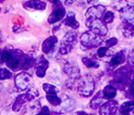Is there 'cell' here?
<instances>
[{
    "label": "cell",
    "instance_id": "obj_1",
    "mask_svg": "<svg viewBox=\"0 0 134 115\" xmlns=\"http://www.w3.org/2000/svg\"><path fill=\"white\" fill-rule=\"evenodd\" d=\"M96 88V83L93 77L86 74L81 78L78 84V92L83 97H89L93 94Z\"/></svg>",
    "mask_w": 134,
    "mask_h": 115
},
{
    "label": "cell",
    "instance_id": "obj_2",
    "mask_svg": "<svg viewBox=\"0 0 134 115\" xmlns=\"http://www.w3.org/2000/svg\"><path fill=\"white\" fill-rule=\"evenodd\" d=\"M76 37L77 33L75 31V29L65 34L63 39H62L61 46L59 48V52L61 55H66L73 49L76 44Z\"/></svg>",
    "mask_w": 134,
    "mask_h": 115
},
{
    "label": "cell",
    "instance_id": "obj_3",
    "mask_svg": "<svg viewBox=\"0 0 134 115\" xmlns=\"http://www.w3.org/2000/svg\"><path fill=\"white\" fill-rule=\"evenodd\" d=\"M102 37L93 32L92 30L86 31L81 36V43L87 48H94L102 43Z\"/></svg>",
    "mask_w": 134,
    "mask_h": 115
},
{
    "label": "cell",
    "instance_id": "obj_4",
    "mask_svg": "<svg viewBox=\"0 0 134 115\" xmlns=\"http://www.w3.org/2000/svg\"><path fill=\"white\" fill-rule=\"evenodd\" d=\"M15 85L20 91H28L33 87V80L27 72H20L15 78Z\"/></svg>",
    "mask_w": 134,
    "mask_h": 115
},
{
    "label": "cell",
    "instance_id": "obj_5",
    "mask_svg": "<svg viewBox=\"0 0 134 115\" xmlns=\"http://www.w3.org/2000/svg\"><path fill=\"white\" fill-rule=\"evenodd\" d=\"M86 27L91 28L92 31L95 32L100 37H104L108 33V29H107L106 26L99 19H87L86 20Z\"/></svg>",
    "mask_w": 134,
    "mask_h": 115
},
{
    "label": "cell",
    "instance_id": "obj_6",
    "mask_svg": "<svg viewBox=\"0 0 134 115\" xmlns=\"http://www.w3.org/2000/svg\"><path fill=\"white\" fill-rule=\"evenodd\" d=\"M120 17L125 23L134 27V7L130 4L120 10Z\"/></svg>",
    "mask_w": 134,
    "mask_h": 115
},
{
    "label": "cell",
    "instance_id": "obj_7",
    "mask_svg": "<svg viewBox=\"0 0 134 115\" xmlns=\"http://www.w3.org/2000/svg\"><path fill=\"white\" fill-rule=\"evenodd\" d=\"M106 12V8L101 5H95L86 11V19H99Z\"/></svg>",
    "mask_w": 134,
    "mask_h": 115
},
{
    "label": "cell",
    "instance_id": "obj_8",
    "mask_svg": "<svg viewBox=\"0 0 134 115\" xmlns=\"http://www.w3.org/2000/svg\"><path fill=\"white\" fill-rule=\"evenodd\" d=\"M118 110H119L118 102L116 101V100H110L107 102H104V103L100 106L99 113H100V114H105V115L115 114Z\"/></svg>",
    "mask_w": 134,
    "mask_h": 115
},
{
    "label": "cell",
    "instance_id": "obj_9",
    "mask_svg": "<svg viewBox=\"0 0 134 115\" xmlns=\"http://www.w3.org/2000/svg\"><path fill=\"white\" fill-rule=\"evenodd\" d=\"M66 15V12H65V9L63 8V7L58 6L52 12L50 16H49L48 18V22L50 24H53V23L59 22L60 20L63 18Z\"/></svg>",
    "mask_w": 134,
    "mask_h": 115
},
{
    "label": "cell",
    "instance_id": "obj_10",
    "mask_svg": "<svg viewBox=\"0 0 134 115\" xmlns=\"http://www.w3.org/2000/svg\"><path fill=\"white\" fill-rule=\"evenodd\" d=\"M64 73L72 80H76L80 78V69L77 66H75L72 63H67L63 67Z\"/></svg>",
    "mask_w": 134,
    "mask_h": 115
},
{
    "label": "cell",
    "instance_id": "obj_11",
    "mask_svg": "<svg viewBox=\"0 0 134 115\" xmlns=\"http://www.w3.org/2000/svg\"><path fill=\"white\" fill-rule=\"evenodd\" d=\"M49 68V61L43 57L40 58L36 65V75L39 78H43L46 74V71Z\"/></svg>",
    "mask_w": 134,
    "mask_h": 115
},
{
    "label": "cell",
    "instance_id": "obj_12",
    "mask_svg": "<svg viewBox=\"0 0 134 115\" xmlns=\"http://www.w3.org/2000/svg\"><path fill=\"white\" fill-rule=\"evenodd\" d=\"M26 9H33L38 11H43L46 8V3L41 0H29L23 4Z\"/></svg>",
    "mask_w": 134,
    "mask_h": 115
},
{
    "label": "cell",
    "instance_id": "obj_13",
    "mask_svg": "<svg viewBox=\"0 0 134 115\" xmlns=\"http://www.w3.org/2000/svg\"><path fill=\"white\" fill-rule=\"evenodd\" d=\"M58 39L55 36H52V37L46 39L42 43V52L45 54H49L50 52H52V50L54 48L55 45L57 44Z\"/></svg>",
    "mask_w": 134,
    "mask_h": 115
},
{
    "label": "cell",
    "instance_id": "obj_14",
    "mask_svg": "<svg viewBox=\"0 0 134 115\" xmlns=\"http://www.w3.org/2000/svg\"><path fill=\"white\" fill-rule=\"evenodd\" d=\"M61 106L65 111L67 112H70V111H74L76 107V102L74 100L73 98L69 96H64L63 99L62 100L61 102Z\"/></svg>",
    "mask_w": 134,
    "mask_h": 115
},
{
    "label": "cell",
    "instance_id": "obj_15",
    "mask_svg": "<svg viewBox=\"0 0 134 115\" xmlns=\"http://www.w3.org/2000/svg\"><path fill=\"white\" fill-rule=\"evenodd\" d=\"M63 24L67 27H70L73 29H77L79 28V23L75 18V14L73 12H68L65 15V18L63 20Z\"/></svg>",
    "mask_w": 134,
    "mask_h": 115
},
{
    "label": "cell",
    "instance_id": "obj_16",
    "mask_svg": "<svg viewBox=\"0 0 134 115\" xmlns=\"http://www.w3.org/2000/svg\"><path fill=\"white\" fill-rule=\"evenodd\" d=\"M125 60H126L125 52L123 51V50L122 51H119V53H117L111 59V60H110V62H109V66L110 67H113V68L118 67V66L121 65V64L125 61Z\"/></svg>",
    "mask_w": 134,
    "mask_h": 115
},
{
    "label": "cell",
    "instance_id": "obj_17",
    "mask_svg": "<svg viewBox=\"0 0 134 115\" xmlns=\"http://www.w3.org/2000/svg\"><path fill=\"white\" fill-rule=\"evenodd\" d=\"M104 101V95H103V91H100L94 96V98L90 101V108L91 109H97L103 104Z\"/></svg>",
    "mask_w": 134,
    "mask_h": 115
},
{
    "label": "cell",
    "instance_id": "obj_18",
    "mask_svg": "<svg viewBox=\"0 0 134 115\" xmlns=\"http://www.w3.org/2000/svg\"><path fill=\"white\" fill-rule=\"evenodd\" d=\"M26 102H28V99H27V96L26 94H20L19 95V96L16 98L15 101H14L13 103V106H12V110H13L14 111H19L21 110V108H22L23 104L26 103Z\"/></svg>",
    "mask_w": 134,
    "mask_h": 115
},
{
    "label": "cell",
    "instance_id": "obj_19",
    "mask_svg": "<svg viewBox=\"0 0 134 115\" xmlns=\"http://www.w3.org/2000/svg\"><path fill=\"white\" fill-rule=\"evenodd\" d=\"M134 110V101L133 100H129L122 103V105L119 107V111L121 114H129Z\"/></svg>",
    "mask_w": 134,
    "mask_h": 115
},
{
    "label": "cell",
    "instance_id": "obj_20",
    "mask_svg": "<svg viewBox=\"0 0 134 115\" xmlns=\"http://www.w3.org/2000/svg\"><path fill=\"white\" fill-rule=\"evenodd\" d=\"M103 95L107 100H112L117 95V90L112 85H107L103 90Z\"/></svg>",
    "mask_w": 134,
    "mask_h": 115
},
{
    "label": "cell",
    "instance_id": "obj_21",
    "mask_svg": "<svg viewBox=\"0 0 134 115\" xmlns=\"http://www.w3.org/2000/svg\"><path fill=\"white\" fill-rule=\"evenodd\" d=\"M82 62L86 68H88V69H92V68L97 69V68H99V62L96 61V60H92V59H89V58H87V57L83 58Z\"/></svg>",
    "mask_w": 134,
    "mask_h": 115
},
{
    "label": "cell",
    "instance_id": "obj_22",
    "mask_svg": "<svg viewBox=\"0 0 134 115\" xmlns=\"http://www.w3.org/2000/svg\"><path fill=\"white\" fill-rule=\"evenodd\" d=\"M46 99L52 106H59L61 105L62 100L57 96V94H47Z\"/></svg>",
    "mask_w": 134,
    "mask_h": 115
},
{
    "label": "cell",
    "instance_id": "obj_23",
    "mask_svg": "<svg viewBox=\"0 0 134 115\" xmlns=\"http://www.w3.org/2000/svg\"><path fill=\"white\" fill-rule=\"evenodd\" d=\"M42 89L47 94H57L59 92V90L52 84L49 83H44L42 85Z\"/></svg>",
    "mask_w": 134,
    "mask_h": 115
},
{
    "label": "cell",
    "instance_id": "obj_24",
    "mask_svg": "<svg viewBox=\"0 0 134 115\" xmlns=\"http://www.w3.org/2000/svg\"><path fill=\"white\" fill-rule=\"evenodd\" d=\"M12 76L11 71L6 68H0V80H4L10 79Z\"/></svg>",
    "mask_w": 134,
    "mask_h": 115
},
{
    "label": "cell",
    "instance_id": "obj_25",
    "mask_svg": "<svg viewBox=\"0 0 134 115\" xmlns=\"http://www.w3.org/2000/svg\"><path fill=\"white\" fill-rule=\"evenodd\" d=\"M129 3L125 0H114L113 2V7L115 8V9L119 10L120 11L123 8H125L126 6H128Z\"/></svg>",
    "mask_w": 134,
    "mask_h": 115
},
{
    "label": "cell",
    "instance_id": "obj_26",
    "mask_svg": "<svg viewBox=\"0 0 134 115\" xmlns=\"http://www.w3.org/2000/svg\"><path fill=\"white\" fill-rule=\"evenodd\" d=\"M114 18H115V16L114 13L111 11H107L104 15V22L107 24H110V23L113 22Z\"/></svg>",
    "mask_w": 134,
    "mask_h": 115
},
{
    "label": "cell",
    "instance_id": "obj_27",
    "mask_svg": "<svg viewBox=\"0 0 134 115\" xmlns=\"http://www.w3.org/2000/svg\"><path fill=\"white\" fill-rule=\"evenodd\" d=\"M33 101V100H32ZM30 109L31 112L33 113H39V111H41V103L39 101H33L30 103Z\"/></svg>",
    "mask_w": 134,
    "mask_h": 115
},
{
    "label": "cell",
    "instance_id": "obj_28",
    "mask_svg": "<svg viewBox=\"0 0 134 115\" xmlns=\"http://www.w3.org/2000/svg\"><path fill=\"white\" fill-rule=\"evenodd\" d=\"M108 50V48H107V47H105V46L99 47L98 49H97V57L98 58H104L105 56L107 55Z\"/></svg>",
    "mask_w": 134,
    "mask_h": 115
},
{
    "label": "cell",
    "instance_id": "obj_29",
    "mask_svg": "<svg viewBox=\"0 0 134 115\" xmlns=\"http://www.w3.org/2000/svg\"><path fill=\"white\" fill-rule=\"evenodd\" d=\"M117 43H118V39L116 37H111V39L105 41L104 46L107 47V48H111V47H114L115 45H117Z\"/></svg>",
    "mask_w": 134,
    "mask_h": 115
},
{
    "label": "cell",
    "instance_id": "obj_30",
    "mask_svg": "<svg viewBox=\"0 0 134 115\" xmlns=\"http://www.w3.org/2000/svg\"><path fill=\"white\" fill-rule=\"evenodd\" d=\"M39 114H51L50 112V110L47 106H44L41 109V111L39 112Z\"/></svg>",
    "mask_w": 134,
    "mask_h": 115
},
{
    "label": "cell",
    "instance_id": "obj_31",
    "mask_svg": "<svg viewBox=\"0 0 134 115\" xmlns=\"http://www.w3.org/2000/svg\"><path fill=\"white\" fill-rule=\"evenodd\" d=\"M75 1H76V0H65V5H67V6H70V5L74 4Z\"/></svg>",
    "mask_w": 134,
    "mask_h": 115
},
{
    "label": "cell",
    "instance_id": "obj_32",
    "mask_svg": "<svg viewBox=\"0 0 134 115\" xmlns=\"http://www.w3.org/2000/svg\"><path fill=\"white\" fill-rule=\"evenodd\" d=\"M98 0H87V3L89 5H96Z\"/></svg>",
    "mask_w": 134,
    "mask_h": 115
},
{
    "label": "cell",
    "instance_id": "obj_33",
    "mask_svg": "<svg viewBox=\"0 0 134 115\" xmlns=\"http://www.w3.org/2000/svg\"><path fill=\"white\" fill-rule=\"evenodd\" d=\"M75 114H84V115H87V113L85 112V111H76Z\"/></svg>",
    "mask_w": 134,
    "mask_h": 115
},
{
    "label": "cell",
    "instance_id": "obj_34",
    "mask_svg": "<svg viewBox=\"0 0 134 115\" xmlns=\"http://www.w3.org/2000/svg\"><path fill=\"white\" fill-rule=\"evenodd\" d=\"M3 1H4V0H0V2H3Z\"/></svg>",
    "mask_w": 134,
    "mask_h": 115
}]
</instances>
